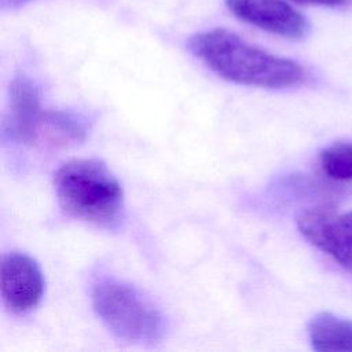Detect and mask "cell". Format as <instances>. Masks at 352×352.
<instances>
[{
	"label": "cell",
	"mask_w": 352,
	"mask_h": 352,
	"mask_svg": "<svg viewBox=\"0 0 352 352\" xmlns=\"http://www.w3.org/2000/svg\"><path fill=\"white\" fill-rule=\"evenodd\" d=\"M32 0H0V6L3 10H11V8H18L21 6L28 4Z\"/></svg>",
	"instance_id": "12"
},
{
	"label": "cell",
	"mask_w": 352,
	"mask_h": 352,
	"mask_svg": "<svg viewBox=\"0 0 352 352\" xmlns=\"http://www.w3.org/2000/svg\"><path fill=\"white\" fill-rule=\"evenodd\" d=\"M44 109L40 89L29 77L16 76L8 89V110L6 117L7 132L16 140L30 144L33 131Z\"/></svg>",
	"instance_id": "7"
},
{
	"label": "cell",
	"mask_w": 352,
	"mask_h": 352,
	"mask_svg": "<svg viewBox=\"0 0 352 352\" xmlns=\"http://www.w3.org/2000/svg\"><path fill=\"white\" fill-rule=\"evenodd\" d=\"M296 223L309 243L352 272V210L338 212L329 205L307 208L297 214Z\"/></svg>",
	"instance_id": "4"
},
{
	"label": "cell",
	"mask_w": 352,
	"mask_h": 352,
	"mask_svg": "<svg viewBox=\"0 0 352 352\" xmlns=\"http://www.w3.org/2000/svg\"><path fill=\"white\" fill-rule=\"evenodd\" d=\"M88 132L87 121L72 111L44 109L30 140L32 146L69 147L84 142Z\"/></svg>",
	"instance_id": "8"
},
{
	"label": "cell",
	"mask_w": 352,
	"mask_h": 352,
	"mask_svg": "<svg viewBox=\"0 0 352 352\" xmlns=\"http://www.w3.org/2000/svg\"><path fill=\"white\" fill-rule=\"evenodd\" d=\"M0 290L3 302L10 312L23 315L34 309L44 293V276L37 261L21 252L4 254Z\"/></svg>",
	"instance_id": "6"
},
{
	"label": "cell",
	"mask_w": 352,
	"mask_h": 352,
	"mask_svg": "<svg viewBox=\"0 0 352 352\" xmlns=\"http://www.w3.org/2000/svg\"><path fill=\"white\" fill-rule=\"evenodd\" d=\"M292 1L301 4V6H316V7L336 8V7L348 6L352 0H292Z\"/></svg>",
	"instance_id": "11"
},
{
	"label": "cell",
	"mask_w": 352,
	"mask_h": 352,
	"mask_svg": "<svg viewBox=\"0 0 352 352\" xmlns=\"http://www.w3.org/2000/svg\"><path fill=\"white\" fill-rule=\"evenodd\" d=\"M60 208L74 219L110 227L122 212L124 191L104 162L77 158L62 164L54 175Z\"/></svg>",
	"instance_id": "2"
},
{
	"label": "cell",
	"mask_w": 352,
	"mask_h": 352,
	"mask_svg": "<svg viewBox=\"0 0 352 352\" xmlns=\"http://www.w3.org/2000/svg\"><path fill=\"white\" fill-rule=\"evenodd\" d=\"M190 52L224 80L261 88H289L307 81V69L224 28L204 30L187 41Z\"/></svg>",
	"instance_id": "1"
},
{
	"label": "cell",
	"mask_w": 352,
	"mask_h": 352,
	"mask_svg": "<svg viewBox=\"0 0 352 352\" xmlns=\"http://www.w3.org/2000/svg\"><path fill=\"white\" fill-rule=\"evenodd\" d=\"M94 311L118 338L154 342L164 336L165 318L139 289L116 278H102L91 289Z\"/></svg>",
	"instance_id": "3"
},
{
	"label": "cell",
	"mask_w": 352,
	"mask_h": 352,
	"mask_svg": "<svg viewBox=\"0 0 352 352\" xmlns=\"http://www.w3.org/2000/svg\"><path fill=\"white\" fill-rule=\"evenodd\" d=\"M309 342L319 352H352V320L319 312L307 327Z\"/></svg>",
	"instance_id": "9"
},
{
	"label": "cell",
	"mask_w": 352,
	"mask_h": 352,
	"mask_svg": "<svg viewBox=\"0 0 352 352\" xmlns=\"http://www.w3.org/2000/svg\"><path fill=\"white\" fill-rule=\"evenodd\" d=\"M239 21L271 34L301 40L311 29L309 21L287 0H224Z\"/></svg>",
	"instance_id": "5"
},
{
	"label": "cell",
	"mask_w": 352,
	"mask_h": 352,
	"mask_svg": "<svg viewBox=\"0 0 352 352\" xmlns=\"http://www.w3.org/2000/svg\"><path fill=\"white\" fill-rule=\"evenodd\" d=\"M323 172L334 180H352V144L336 143L320 153Z\"/></svg>",
	"instance_id": "10"
}]
</instances>
